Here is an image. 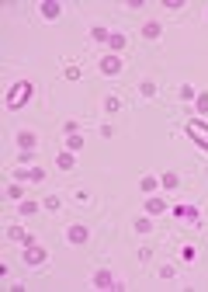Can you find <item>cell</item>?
Segmentation results:
<instances>
[{
  "label": "cell",
  "instance_id": "29",
  "mask_svg": "<svg viewBox=\"0 0 208 292\" xmlns=\"http://www.w3.org/2000/svg\"><path fill=\"white\" fill-rule=\"evenodd\" d=\"M163 7H167V10H181V7H184V0H163Z\"/></svg>",
  "mask_w": 208,
  "mask_h": 292
},
{
  "label": "cell",
  "instance_id": "18",
  "mask_svg": "<svg viewBox=\"0 0 208 292\" xmlns=\"http://www.w3.org/2000/svg\"><path fill=\"white\" fill-rule=\"evenodd\" d=\"M132 230H136V233H149V230H153V216H146V212H142V216L136 219V226H132Z\"/></svg>",
  "mask_w": 208,
  "mask_h": 292
},
{
  "label": "cell",
  "instance_id": "17",
  "mask_svg": "<svg viewBox=\"0 0 208 292\" xmlns=\"http://www.w3.org/2000/svg\"><path fill=\"white\" fill-rule=\"evenodd\" d=\"M142 35H146L149 42H156V38H160V24H156V21H146V24H142Z\"/></svg>",
  "mask_w": 208,
  "mask_h": 292
},
{
  "label": "cell",
  "instance_id": "16",
  "mask_svg": "<svg viewBox=\"0 0 208 292\" xmlns=\"http://www.w3.org/2000/svg\"><path fill=\"white\" fill-rule=\"evenodd\" d=\"M17 212H21V216H35V212H38V202H31V198H21V202H17Z\"/></svg>",
  "mask_w": 208,
  "mask_h": 292
},
{
  "label": "cell",
  "instance_id": "4",
  "mask_svg": "<svg viewBox=\"0 0 208 292\" xmlns=\"http://www.w3.org/2000/svg\"><path fill=\"white\" fill-rule=\"evenodd\" d=\"M94 289L108 292V289H122V286L115 282V272H111V268H97V272H94Z\"/></svg>",
  "mask_w": 208,
  "mask_h": 292
},
{
  "label": "cell",
  "instance_id": "1",
  "mask_svg": "<svg viewBox=\"0 0 208 292\" xmlns=\"http://www.w3.org/2000/svg\"><path fill=\"white\" fill-rule=\"evenodd\" d=\"M31 94H35V84H31V80H17V84L7 87V98H3V101H7L10 112H21V108L31 101Z\"/></svg>",
  "mask_w": 208,
  "mask_h": 292
},
{
  "label": "cell",
  "instance_id": "21",
  "mask_svg": "<svg viewBox=\"0 0 208 292\" xmlns=\"http://www.w3.org/2000/svg\"><path fill=\"white\" fill-rule=\"evenodd\" d=\"M160 184H163L167 192H174V188L181 184V178H177V174H163V178H160Z\"/></svg>",
  "mask_w": 208,
  "mask_h": 292
},
{
  "label": "cell",
  "instance_id": "27",
  "mask_svg": "<svg viewBox=\"0 0 208 292\" xmlns=\"http://www.w3.org/2000/svg\"><path fill=\"white\" fill-rule=\"evenodd\" d=\"M160 278H167V282L177 278V268H174V264H163V268H160Z\"/></svg>",
  "mask_w": 208,
  "mask_h": 292
},
{
  "label": "cell",
  "instance_id": "12",
  "mask_svg": "<svg viewBox=\"0 0 208 292\" xmlns=\"http://www.w3.org/2000/svg\"><path fill=\"white\" fill-rule=\"evenodd\" d=\"M108 49H111L115 56L125 52V35H122V32H111V35H108Z\"/></svg>",
  "mask_w": 208,
  "mask_h": 292
},
{
  "label": "cell",
  "instance_id": "25",
  "mask_svg": "<svg viewBox=\"0 0 208 292\" xmlns=\"http://www.w3.org/2000/svg\"><path fill=\"white\" fill-rule=\"evenodd\" d=\"M108 35H111L108 28H90V38H94V42H108Z\"/></svg>",
  "mask_w": 208,
  "mask_h": 292
},
{
  "label": "cell",
  "instance_id": "15",
  "mask_svg": "<svg viewBox=\"0 0 208 292\" xmlns=\"http://www.w3.org/2000/svg\"><path fill=\"white\" fill-rule=\"evenodd\" d=\"M156 184H160V178H156V174H146V178H139V188H142L146 195H153V192H156Z\"/></svg>",
  "mask_w": 208,
  "mask_h": 292
},
{
  "label": "cell",
  "instance_id": "10",
  "mask_svg": "<svg viewBox=\"0 0 208 292\" xmlns=\"http://www.w3.org/2000/svg\"><path fill=\"white\" fill-rule=\"evenodd\" d=\"M170 212H174L177 219H191L195 226H202V216H198V209H195V206H170Z\"/></svg>",
  "mask_w": 208,
  "mask_h": 292
},
{
  "label": "cell",
  "instance_id": "6",
  "mask_svg": "<svg viewBox=\"0 0 208 292\" xmlns=\"http://www.w3.org/2000/svg\"><path fill=\"white\" fill-rule=\"evenodd\" d=\"M14 181H45V167L35 164V167H14Z\"/></svg>",
  "mask_w": 208,
  "mask_h": 292
},
{
  "label": "cell",
  "instance_id": "3",
  "mask_svg": "<svg viewBox=\"0 0 208 292\" xmlns=\"http://www.w3.org/2000/svg\"><path fill=\"white\" fill-rule=\"evenodd\" d=\"M45 258H49V250H45L38 240H35V244H28V247H24V254H21V261H24L28 268H38V264H45Z\"/></svg>",
  "mask_w": 208,
  "mask_h": 292
},
{
  "label": "cell",
  "instance_id": "11",
  "mask_svg": "<svg viewBox=\"0 0 208 292\" xmlns=\"http://www.w3.org/2000/svg\"><path fill=\"white\" fill-rule=\"evenodd\" d=\"M59 14H63V4H59V0H42V18L56 21Z\"/></svg>",
  "mask_w": 208,
  "mask_h": 292
},
{
  "label": "cell",
  "instance_id": "13",
  "mask_svg": "<svg viewBox=\"0 0 208 292\" xmlns=\"http://www.w3.org/2000/svg\"><path fill=\"white\" fill-rule=\"evenodd\" d=\"M56 167H59V170H73V167H76V156H73V153H69V150H63V153H59V156H56Z\"/></svg>",
  "mask_w": 208,
  "mask_h": 292
},
{
  "label": "cell",
  "instance_id": "14",
  "mask_svg": "<svg viewBox=\"0 0 208 292\" xmlns=\"http://www.w3.org/2000/svg\"><path fill=\"white\" fill-rule=\"evenodd\" d=\"M17 146H21V150H35V146H38V136L24 129V132H17Z\"/></svg>",
  "mask_w": 208,
  "mask_h": 292
},
{
  "label": "cell",
  "instance_id": "9",
  "mask_svg": "<svg viewBox=\"0 0 208 292\" xmlns=\"http://www.w3.org/2000/svg\"><path fill=\"white\" fill-rule=\"evenodd\" d=\"M167 209H170V206H167L163 198H156V195H149V198L142 202V212H146V216H160V212H167Z\"/></svg>",
  "mask_w": 208,
  "mask_h": 292
},
{
  "label": "cell",
  "instance_id": "24",
  "mask_svg": "<svg viewBox=\"0 0 208 292\" xmlns=\"http://www.w3.org/2000/svg\"><path fill=\"white\" fill-rule=\"evenodd\" d=\"M66 146H69V153L83 150V140H80V132H73V136H66Z\"/></svg>",
  "mask_w": 208,
  "mask_h": 292
},
{
  "label": "cell",
  "instance_id": "5",
  "mask_svg": "<svg viewBox=\"0 0 208 292\" xmlns=\"http://www.w3.org/2000/svg\"><path fill=\"white\" fill-rule=\"evenodd\" d=\"M97 70L104 73V76H118V73H122V56H115V52L101 56V60H97Z\"/></svg>",
  "mask_w": 208,
  "mask_h": 292
},
{
  "label": "cell",
  "instance_id": "22",
  "mask_svg": "<svg viewBox=\"0 0 208 292\" xmlns=\"http://www.w3.org/2000/svg\"><path fill=\"white\" fill-rule=\"evenodd\" d=\"M195 108H198V115H208V90H202L195 98Z\"/></svg>",
  "mask_w": 208,
  "mask_h": 292
},
{
  "label": "cell",
  "instance_id": "19",
  "mask_svg": "<svg viewBox=\"0 0 208 292\" xmlns=\"http://www.w3.org/2000/svg\"><path fill=\"white\" fill-rule=\"evenodd\" d=\"M7 198H10V202H21V198H24V188H21V181H14V184L7 188Z\"/></svg>",
  "mask_w": 208,
  "mask_h": 292
},
{
  "label": "cell",
  "instance_id": "23",
  "mask_svg": "<svg viewBox=\"0 0 208 292\" xmlns=\"http://www.w3.org/2000/svg\"><path fill=\"white\" fill-rule=\"evenodd\" d=\"M104 112H108V115H115V112H122V101H118V98L111 94V98L104 101Z\"/></svg>",
  "mask_w": 208,
  "mask_h": 292
},
{
  "label": "cell",
  "instance_id": "8",
  "mask_svg": "<svg viewBox=\"0 0 208 292\" xmlns=\"http://www.w3.org/2000/svg\"><path fill=\"white\" fill-rule=\"evenodd\" d=\"M7 240L28 247V244H35V233H28V230H21V226H7Z\"/></svg>",
  "mask_w": 208,
  "mask_h": 292
},
{
  "label": "cell",
  "instance_id": "2",
  "mask_svg": "<svg viewBox=\"0 0 208 292\" xmlns=\"http://www.w3.org/2000/svg\"><path fill=\"white\" fill-rule=\"evenodd\" d=\"M184 129H188V136H191V140L208 153V122H202V118H188V126H184Z\"/></svg>",
  "mask_w": 208,
  "mask_h": 292
},
{
  "label": "cell",
  "instance_id": "30",
  "mask_svg": "<svg viewBox=\"0 0 208 292\" xmlns=\"http://www.w3.org/2000/svg\"><path fill=\"white\" fill-rule=\"evenodd\" d=\"M66 80H80V66H66Z\"/></svg>",
  "mask_w": 208,
  "mask_h": 292
},
{
  "label": "cell",
  "instance_id": "20",
  "mask_svg": "<svg viewBox=\"0 0 208 292\" xmlns=\"http://www.w3.org/2000/svg\"><path fill=\"white\" fill-rule=\"evenodd\" d=\"M139 94H142V98H156V84H153V80H142V84H139Z\"/></svg>",
  "mask_w": 208,
  "mask_h": 292
},
{
  "label": "cell",
  "instance_id": "28",
  "mask_svg": "<svg viewBox=\"0 0 208 292\" xmlns=\"http://www.w3.org/2000/svg\"><path fill=\"white\" fill-rule=\"evenodd\" d=\"M181 98H184V101H195V98H198V90H195V87H188V84H184V87H181Z\"/></svg>",
  "mask_w": 208,
  "mask_h": 292
},
{
  "label": "cell",
  "instance_id": "26",
  "mask_svg": "<svg viewBox=\"0 0 208 292\" xmlns=\"http://www.w3.org/2000/svg\"><path fill=\"white\" fill-rule=\"evenodd\" d=\"M42 206H45V209H49V212H56V209H59V206H63V198H59V195H49V198H45V202H42Z\"/></svg>",
  "mask_w": 208,
  "mask_h": 292
},
{
  "label": "cell",
  "instance_id": "7",
  "mask_svg": "<svg viewBox=\"0 0 208 292\" xmlns=\"http://www.w3.org/2000/svg\"><path fill=\"white\" fill-rule=\"evenodd\" d=\"M66 240H69V244H76V247H83V244L90 240V230H87L83 222H73V226L66 230Z\"/></svg>",
  "mask_w": 208,
  "mask_h": 292
}]
</instances>
